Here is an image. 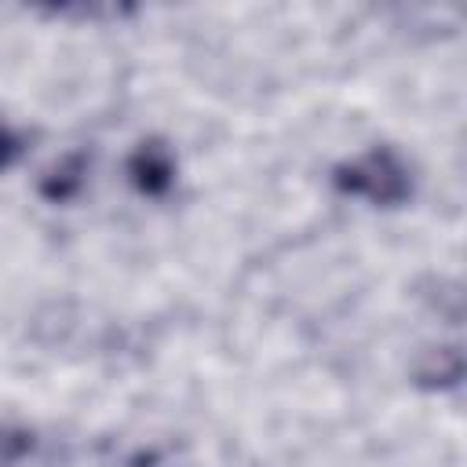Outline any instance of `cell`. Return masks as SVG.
<instances>
[{
	"label": "cell",
	"mask_w": 467,
	"mask_h": 467,
	"mask_svg": "<svg viewBox=\"0 0 467 467\" xmlns=\"http://www.w3.org/2000/svg\"><path fill=\"white\" fill-rule=\"evenodd\" d=\"M29 445H33V441H29V434H26V431H0V463L18 460Z\"/></svg>",
	"instance_id": "obj_4"
},
{
	"label": "cell",
	"mask_w": 467,
	"mask_h": 467,
	"mask_svg": "<svg viewBox=\"0 0 467 467\" xmlns=\"http://www.w3.org/2000/svg\"><path fill=\"white\" fill-rule=\"evenodd\" d=\"M339 193L361 197L368 204H401L412 190L405 161L390 146H372L350 161H343L332 175Z\"/></svg>",
	"instance_id": "obj_1"
},
{
	"label": "cell",
	"mask_w": 467,
	"mask_h": 467,
	"mask_svg": "<svg viewBox=\"0 0 467 467\" xmlns=\"http://www.w3.org/2000/svg\"><path fill=\"white\" fill-rule=\"evenodd\" d=\"M460 376H463V361H460V350L452 347H441L438 354L427 358V365H420V379L427 387H452Z\"/></svg>",
	"instance_id": "obj_3"
},
{
	"label": "cell",
	"mask_w": 467,
	"mask_h": 467,
	"mask_svg": "<svg viewBox=\"0 0 467 467\" xmlns=\"http://www.w3.org/2000/svg\"><path fill=\"white\" fill-rule=\"evenodd\" d=\"M128 175H131V182H135L142 193L161 197V193L171 186V179H175V161H171L168 146H161V142H142V146L131 153V161H128Z\"/></svg>",
	"instance_id": "obj_2"
},
{
	"label": "cell",
	"mask_w": 467,
	"mask_h": 467,
	"mask_svg": "<svg viewBox=\"0 0 467 467\" xmlns=\"http://www.w3.org/2000/svg\"><path fill=\"white\" fill-rule=\"evenodd\" d=\"M15 157H18V139H15V135H11V131L0 124V171H4V168H7Z\"/></svg>",
	"instance_id": "obj_5"
}]
</instances>
